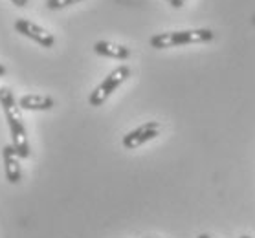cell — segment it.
<instances>
[{
    "instance_id": "7c38bea8",
    "label": "cell",
    "mask_w": 255,
    "mask_h": 238,
    "mask_svg": "<svg viewBox=\"0 0 255 238\" xmlns=\"http://www.w3.org/2000/svg\"><path fill=\"white\" fill-rule=\"evenodd\" d=\"M4 74H6V66H2V64H0V77L4 76Z\"/></svg>"
},
{
    "instance_id": "277c9868",
    "label": "cell",
    "mask_w": 255,
    "mask_h": 238,
    "mask_svg": "<svg viewBox=\"0 0 255 238\" xmlns=\"http://www.w3.org/2000/svg\"><path fill=\"white\" fill-rule=\"evenodd\" d=\"M162 127H160V123L158 121H147L143 125H139L138 128H134L127 136H123V147L128 149V151H132V149H138L141 147L143 143L147 141L154 140L158 134H160Z\"/></svg>"
},
{
    "instance_id": "4fadbf2b",
    "label": "cell",
    "mask_w": 255,
    "mask_h": 238,
    "mask_svg": "<svg viewBox=\"0 0 255 238\" xmlns=\"http://www.w3.org/2000/svg\"><path fill=\"white\" fill-rule=\"evenodd\" d=\"M198 238H211V237H209V235H200Z\"/></svg>"
},
{
    "instance_id": "52a82bcc",
    "label": "cell",
    "mask_w": 255,
    "mask_h": 238,
    "mask_svg": "<svg viewBox=\"0 0 255 238\" xmlns=\"http://www.w3.org/2000/svg\"><path fill=\"white\" fill-rule=\"evenodd\" d=\"M94 52L101 55V57H109V59H118V61H125V59L130 57V50L123 44H116V42L111 41H99L94 44Z\"/></svg>"
},
{
    "instance_id": "9c48e42d",
    "label": "cell",
    "mask_w": 255,
    "mask_h": 238,
    "mask_svg": "<svg viewBox=\"0 0 255 238\" xmlns=\"http://www.w3.org/2000/svg\"><path fill=\"white\" fill-rule=\"evenodd\" d=\"M79 2H83V0H46V7L48 9H63V7L79 4Z\"/></svg>"
},
{
    "instance_id": "8fae6325",
    "label": "cell",
    "mask_w": 255,
    "mask_h": 238,
    "mask_svg": "<svg viewBox=\"0 0 255 238\" xmlns=\"http://www.w3.org/2000/svg\"><path fill=\"white\" fill-rule=\"evenodd\" d=\"M11 2L18 7H24V6H28L29 4V0H11Z\"/></svg>"
},
{
    "instance_id": "7a4b0ae2",
    "label": "cell",
    "mask_w": 255,
    "mask_h": 238,
    "mask_svg": "<svg viewBox=\"0 0 255 238\" xmlns=\"http://www.w3.org/2000/svg\"><path fill=\"white\" fill-rule=\"evenodd\" d=\"M215 33L211 29H182V31H167L151 37V48L154 50H165V48L184 46V44H202V42L213 41Z\"/></svg>"
},
{
    "instance_id": "6da1fadb",
    "label": "cell",
    "mask_w": 255,
    "mask_h": 238,
    "mask_svg": "<svg viewBox=\"0 0 255 238\" xmlns=\"http://www.w3.org/2000/svg\"><path fill=\"white\" fill-rule=\"evenodd\" d=\"M0 105L4 108V114H6L7 125H9V132H11V145L15 147L17 154L22 159L29 158V141H28V134H26V127H24L22 121V114H20V106L15 101V95L9 88L2 86L0 88Z\"/></svg>"
},
{
    "instance_id": "9a60e30c",
    "label": "cell",
    "mask_w": 255,
    "mask_h": 238,
    "mask_svg": "<svg viewBox=\"0 0 255 238\" xmlns=\"http://www.w3.org/2000/svg\"><path fill=\"white\" fill-rule=\"evenodd\" d=\"M169 2H171V0H169Z\"/></svg>"
},
{
    "instance_id": "ba28073f",
    "label": "cell",
    "mask_w": 255,
    "mask_h": 238,
    "mask_svg": "<svg viewBox=\"0 0 255 238\" xmlns=\"http://www.w3.org/2000/svg\"><path fill=\"white\" fill-rule=\"evenodd\" d=\"M18 106L22 110H50L53 108V99L50 95H41V93H28L18 99Z\"/></svg>"
},
{
    "instance_id": "8992f818",
    "label": "cell",
    "mask_w": 255,
    "mask_h": 238,
    "mask_svg": "<svg viewBox=\"0 0 255 238\" xmlns=\"http://www.w3.org/2000/svg\"><path fill=\"white\" fill-rule=\"evenodd\" d=\"M2 159H4V168H6V178L9 183H18L20 178H22V170H20V159L22 158L18 156L15 147L6 145L2 149Z\"/></svg>"
},
{
    "instance_id": "5b68a950",
    "label": "cell",
    "mask_w": 255,
    "mask_h": 238,
    "mask_svg": "<svg viewBox=\"0 0 255 238\" xmlns=\"http://www.w3.org/2000/svg\"><path fill=\"white\" fill-rule=\"evenodd\" d=\"M15 29H17L20 35L28 37V39H31V41H35L37 44H41L44 48H52L55 44V37L48 29H44L39 24L31 22L28 18H18V20H15Z\"/></svg>"
},
{
    "instance_id": "3957f363",
    "label": "cell",
    "mask_w": 255,
    "mask_h": 238,
    "mask_svg": "<svg viewBox=\"0 0 255 238\" xmlns=\"http://www.w3.org/2000/svg\"><path fill=\"white\" fill-rule=\"evenodd\" d=\"M128 77H130V68H128V66H118L116 70H112L111 74L96 86V90L90 93V97H88L90 106L103 105L105 101L112 95V92H116L118 88L122 86Z\"/></svg>"
},
{
    "instance_id": "5bb4252c",
    "label": "cell",
    "mask_w": 255,
    "mask_h": 238,
    "mask_svg": "<svg viewBox=\"0 0 255 238\" xmlns=\"http://www.w3.org/2000/svg\"><path fill=\"white\" fill-rule=\"evenodd\" d=\"M241 238H252V237H246V235H244V237H241Z\"/></svg>"
},
{
    "instance_id": "30bf717a",
    "label": "cell",
    "mask_w": 255,
    "mask_h": 238,
    "mask_svg": "<svg viewBox=\"0 0 255 238\" xmlns=\"http://www.w3.org/2000/svg\"><path fill=\"white\" fill-rule=\"evenodd\" d=\"M186 4V0H171V6L174 7V9H178V7H182Z\"/></svg>"
}]
</instances>
